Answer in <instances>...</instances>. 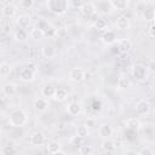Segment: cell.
I'll use <instances>...</instances> for the list:
<instances>
[{
	"mask_svg": "<svg viewBox=\"0 0 155 155\" xmlns=\"http://www.w3.org/2000/svg\"><path fill=\"white\" fill-rule=\"evenodd\" d=\"M126 127L131 131H138L140 128V121L137 117H130L126 120Z\"/></svg>",
	"mask_w": 155,
	"mask_h": 155,
	"instance_id": "cell-21",
	"label": "cell"
},
{
	"mask_svg": "<svg viewBox=\"0 0 155 155\" xmlns=\"http://www.w3.org/2000/svg\"><path fill=\"white\" fill-rule=\"evenodd\" d=\"M1 13H2L4 17L11 18V17H13V16L17 13V7H16V5H13V4H11V2H6V4L2 6Z\"/></svg>",
	"mask_w": 155,
	"mask_h": 155,
	"instance_id": "cell-10",
	"label": "cell"
},
{
	"mask_svg": "<svg viewBox=\"0 0 155 155\" xmlns=\"http://www.w3.org/2000/svg\"><path fill=\"white\" fill-rule=\"evenodd\" d=\"M52 155H67L63 150H59V151H57V153H54V154H52Z\"/></svg>",
	"mask_w": 155,
	"mask_h": 155,
	"instance_id": "cell-40",
	"label": "cell"
},
{
	"mask_svg": "<svg viewBox=\"0 0 155 155\" xmlns=\"http://www.w3.org/2000/svg\"><path fill=\"white\" fill-rule=\"evenodd\" d=\"M91 155H93V154H91Z\"/></svg>",
	"mask_w": 155,
	"mask_h": 155,
	"instance_id": "cell-42",
	"label": "cell"
},
{
	"mask_svg": "<svg viewBox=\"0 0 155 155\" xmlns=\"http://www.w3.org/2000/svg\"><path fill=\"white\" fill-rule=\"evenodd\" d=\"M33 5H34V0H22L19 2V6H22L23 8H30L33 7Z\"/></svg>",
	"mask_w": 155,
	"mask_h": 155,
	"instance_id": "cell-35",
	"label": "cell"
},
{
	"mask_svg": "<svg viewBox=\"0 0 155 155\" xmlns=\"http://www.w3.org/2000/svg\"><path fill=\"white\" fill-rule=\"evenodd\" d=\"M153 21H154V24H155V17H154V19H153Z\"/></svg>",
	"mask_w": 155,
	"mask_h": 155,
	"instance_id": "cell-41",
	"label": "cell"
},
{
	"mask_svg": "<svg viewBox=\"0 0 155 155\" xmlns=\"http://www.w3.org/2000/svg\"><path fill=\"white\" fill-rule=\"evenodd\" d=\"M115 25H116V28H117L119 30H127V29H130V27H131V19H130L127 16L121 15V16H119V17L116 18Z\"/></svg>",
	"mask_w": 155,
	"mask_h": 155,
	"instance_id": "cell-8",
	"label": "cell"
},
{
	"mask_svg": "<svg viewBox=\"0 0 155 155\" xmlns=\"http://www.w3.org/2000/svg\"><path fill=\"white\" fill-rule=\"evenodd\" d=\"M46 6L51 12L56 15H63L69 8V2L67 0H48Z\"/></svg>",
	"mask_w": 155,
	"mask_h": 155,
	"instance_id": "cell-2",
	"label": "cell"
},
{
	"mask_svg": "<svg viewBox=\"0 0 155 155\" xmlns=\"http://www.w3.org/2000/svg\"><path fill=\"white\" fill-rule=\"evenodd\" d=\"M48 107H50V103H48V101L46 98H36L34 101V108L39 113L46 111L48 109Z\"/></svg>",
	"mask_w": 155,
	"mask_h": 155,
	"instance_id": "cell-11",
	"label": "cell"
},
{
	"mask_svg": "<svg viewBox=\"0 0 155 155\" xmlns=\"http://www.w3.org/2000/svg\"><path fill=\"white\" fill-rule=\"evenodd\" d=\"M101 147H102V149L105 150L107 153H111V151H114V150L116 149L115 142H114L113 139H110V138H104L103 142H102V144H101Z\"/></svg>",
	"mask_w": 155,
	"mask_h": 155,
	"instance_id": "cell-18",
	"label": "cell"
},
{
	"mask_svg": "<svg viewBox=\"0 0 155 155\" xmlns=\"http://www.w3.org/2000/svg\"><path fill=\"white\" fill-rule=\"evenodd\" d=\"M41 93H42V96H44L46 99L53 98V97H54V93H56V87H54L53 85H51V84H46V85L42 87Z\"/></svg>",
	"mask_w": 155,
	"mask_h": 155,
	"instance_id": "cell-17",
	"label": "cell"
},
{
	"mask_svg": "<svg viewBox=\"0 0 155 155\" xmlns=\"http://www.w3.org/2000/svg\"><path fill=\"white\" fill-rule=\"evenodd\" d=\"M76 134L79 136V137H81V138H85V137H87L88 134H90V130H88V126L87 125H79L78 126V128H76Z\"/></svg>",
	"mask_w": 155,
	"mask_h": 155,
	"instance_id": "cell-29",
	"label": "cell"
},
{
	"mask_svg": "<svg viewBox=\"0 0 155 155\" xmlns=\"http://www.w3.org/2000/svg\"><path fill=\"white\" fill-rule=\"evenodd\" d=\"M28 36H29L28 30H25V29H23V28H18V29L16 30V33H15V39H16L17 41H21V42L25 41V40L28 39Z\"/></svg>",
	"mask_w": 155,
	"mask_h": 155,
	"instance_id": "cell-24",
	"label": "cell"
},
{
	"mask_svg": "<svg viewBox=\"0 0 155 155\" xmlns=\"http://www.w3.org/2000/svg\"><path fill=\"white\" fill-rule=\"evenodd\" d=\"M29 36H30L31 39H34V40H40V39H41L42 36H45V35H44V33H42L41 29H39L38 27H35V28H33V29L30 30Z\"/></svg>",
	"mask_w": 155,
	"mask_h": 155,
	"instance_id": "cell-31",
	"label": "cell"
},
{
	"mask_svg": "<svg viewBox=\"0 0 155 155\" xmlns=\"http://www.w3.org/2000/svg\"><path fill=\"white\" fill-rule=\"evenodd\" d=\"M132 48V41L130 39H121L117 41V51L126 53L128 51H131Z\"/></svg>",
	"mask_w": 155,
	"mask_h": 155,
	"instance_id": "cell-14",
	"label": "cell"
},
{
	"mask_svg": "<svg viewBox=\"0 0 155 155\" xmlns=\"http://www.w3.org/2000/svg\"><path fill=\"white\" fill-rule=\"evenodd\" d=\"M131 86V81L127 76H120L117 79V87L120 90H125V88H128Z\"/></svg>",
	"mask_w": 155,
	"mask_h": 155,
	"instance_id": "cell-28",
	"label": "cell"
},
{
	"mask_svg": "<svg viewBox=\"0 0 155 155\" xmlns=\"http://www.w3.org/2000/svg\"><path fill=\"white\" fill-rule=\"evenodd\" d=\"M147 68H148L149 71L155 73V59H150L149 63H148V65H147Z\"/></svg>",
	"mask_w": 155,
	"mask_h": 155,
	"instance_id": "cell-37",
	"label": "cell"
},
{
	"mask_svg": "<svg viewBox=\"0 0 155 155\" xmlns=\"http://www.w3.org/2000/svg\"><path fill=\"white\" fill-rule=\"evenodd\" d=\"M35 74H36V69L33 64H30V65H27V67L21 69L18 78L23 82H31L35 79Z\"/></svg>",
	"mask_w": 155,
	"mask_h": 155,
	"instance_id": "cell-3",
	"label": "cell"
},
{
	"mask_svg": "<svg viewBox=\"0 0 155 155\" xmlns=\"http://www.w3.org/2000/svg\"><path fill=\"white\" fill-rule=\"evenodd\" d=\"M2 93H4L5 96H7V97L15 94V93H16V85L12 84V82H6V84H4V86H2Z\"/></svg>",
	"mask_w": 155,
	"mask_h": 155,
	"instance_id": "cell-25",
	"label": "cell"
},
{
	"mask_svg": "<svg viewBox=\"0 0 155 155\" xmlns=\"http://www.w3.org/2000/svg\"><path fill=\"white\" fill-rule=\"evenodd\" d=\"M16 22H17V24H18L19 28L25 29L27 27H29V24H30V22H31V18H30V16H28V15H21V16L17 17Z\"/></svg>",
	"mask_w": 155,
	"mask_h": 155,
	"instance_id": "cell-20",
	"label": "cell"
},
{
	"mask_svg": "<svg viewBox=\"0 0 155 155\" xmlns=\"http://www.w3.org/2000/svg\"><path fill=\"white\" fill-rule=\"evenodd\" d=\"M18 150L12 144H6L1 148V155H17Z\"/></svg>",
	"mask_w": 155,
	"mask_h": 155,
	"instance_id": "cell-26",
	"label": "cell"
},
{
	"mask_svg": "<svg viewBox=\"0 0 155 155\" xmlns=\"http://www.w3.org/2000/svg\"><path fill=\"white\" fill-rule=\"evenodd\" d=\"M11 71H12V67H11L10 63L2 62V63L0 64V76H1L2 79H6V78L11 74Z\"/></svg>",
	"mask_w": 155,
	"mask_h": 155,
	"instance_id": "cell-23",
	"label": "cell"
},
{
	"mask_svg": "<svg viewBox=\"0 0 155 155\" xmlns=\"http://www.w3.org/2000/svg\"><path fill=\"white\" fill-rule=\"evenodd\" d=\"M41 53H42L44 58H46V59H51V58H53V57L56 56V50H54L53 46H51V45H46V46L42 47Z\"/></svg>",
	"mask_w": 155,
	"mask_h": 155,
	"instance_id": "cell-22",
	"label": "cell"
},
{
	"mask_svg": "<svg viewBox=\"0 0 155 155\" xmlns=\"http://www.w3.org/2000/svg\"><path fill=\"white\" fill-rule=\"evenodd\" d=\"M7 121L12 127H22L28 122V115L23 109H16L10 113Z\"/></svg>",
	"mask_w": 155,
	"mask_h": 155,
	"instance_id": "cell-1",
	"label": "cell"
},
{
	"mask_svg": "<svg viewBox=\"0 0 155 155\" xmlns=\"http://www.w3.org/2000/svg\"><path fill=\"white\" fill-rule=\"evenodd\" d=\"M149 35L155 39V24H154V23H153V24L150 25V28H149Z\"/></svg>",
	"mask_w": 155,
	"mask_h": 155,
	"instance_id": "cell-39",
	"label": "cell"
},
{
	"mask_svg": "<svg viewBox=\"0 0 155 155\" xmlns=\"http://www.w3.org/2000/svg\"><path fill=\"white\" fill-rule=\"evenodd\" d=\"M53 98L57 102H64L68 98V91L64 87H56V93Z\"/></svg>",
	"mask_w": 155,
	"mask_h": 155,
	"instance_id": "cell-19",
	"label": "cell"
},
{
	"mask_svg": "<svg viewBox=\"0 0 155 155\" xmlns=\"http://www.w3.org/2000/svg\"><path fill=\"white\" fill-rule=\"evenodd\" d=\"M139 155H154V151L149 147H144L139 150Z\"/></svg>",
	"mask_w": 155,
	"mask_h": 155,
	"instance_id": "cell-36",
	"label": "cell"
},
{
	"mask_svg": "<svg viewBox=\"0 0 155 155\" xmlns=\"http://www.w3.org/2000/svg\"><path fill=\"white\" fill-rule=\"evenodd\" d=\"M84 138H81V137H79L78 134H75V136H71L70 137V144L71 145H74V147H80V145H82L84 144V140H82Z\"/></svg>",
	"mask_w": 155,
	"mask_h": 155,
	"instance_id": "cell-34",
	"label": "cell"
},
{
	"mask_svg": "<svg viewBox=\"0 0 155 155\" xmlns=\"http://www.w3.org/2000/svg\"><path fill=\"white\" fill-rule=\"evenodd\" d=\"M132 75L137 80H145L148 78V68L143 64H134L132 68Z\"/></svg>",
	"mask_w": 155,
	"mask_h": 155,
	"instance_id": "cell-4",
	"label": "cell"
},
{
	"mask_svg": "<svg viewBox=\"0 0 155 155\" xmlns=\"http://www.w3.org/2000/svg\"><path fill=\"white\" fill-rule=\"evenodd\" d=\"M124 155H139V151H137V150H134V149H128V150L125 151Z\"/></svg>",
	"mask_w": 155,
	"mask_h": 155,
	"instance_id": "cell-38",
	"label": "cell"
},
{
	"mask_svg": "<svg viewBox=\"0 0 155 155\" xmlns=\"http://www.w3.org/2000/svg\"><path fill=\"white\" fill-rule=\"evenodd\" d=\"M136 113L138 115H140V116L148 115L150 113V104H149V102L145 101V99L138 101L137 104H136Z\"/></svg>",
	"mask_w": 155,
	"mask_h": 155,
	"instance_id": "cell-6",
	"label": "cell"
},
{
	"mask_svg": "<svg viewBox=\"0 0 155 155\" xmlns=\"http://www.w3.org/2000/svg\"><path fill=\"white\" fill-rule=\"evenodd\" d=\"M79 10H80V12H81L84 16L91 17V16H93V15L96 13L97 7H96V5H94L93 2H82V5L79 7Z\"/></svg>",
	"mask_w": 155,
	"mask_h": 155,
	"instance_id": "cell-7",
	"label": "cell"
},
{
	"mask_svg": "<svg viewBox=\"0 0 155 155\" xmlns=\"http://www.w3.org/2000/svg\"><path fill=\"white\" fill-rule=\"evenodd\" d=\"M46 149H47V151L52 155V154H54V153H57V151L61 150V144H59L57 140H50V142L47 143V145H46Z\"/></svg>",
	"mask_w": 155,
	"mask_h": 155,
	"instance_id": "cell-27",
	"label": "cell"
},
{
	"mask_svg": "<svg viewBox=\"0 0 155 155\" xmlns=\"http://www.w3.org/2000/svg\"><path fill=\"white\" fill-rule=\"evenodd\" d=\"M109 2L111 5V8L113 10H117V11H124L130 5V2L128 1H125V0H110Z\"/></svg>",
	"mask_w": 155,
	"mask_h": 155,
	"instance_id": "cell-15",
	"label": "cell"
},
{
	"mask_svg": "<svg viewBox=\"0 0 155 155\" xmlns=\"http://www.w3.org/2000/svg\"><path fill=\"white\" fill-rule=\"evenodd\" d=\"M46 138H45V134L41 132V131H35L31 133L30 136V143L31 145H35V147H40L45 143Z\"/></svg>",
	"mask_w": 155,
	"mask_h": 155,
	"instance_id": "cell-9",
	"label": "cell"
},
{
	"mask_svg": "<svg viewBox=\"0 0 155 155\" xmlns=\"http://www.w3.org/2000/svg\"><path fill=\"white\" fill-rule=\"evenodd\" d=\"M81 110H82V107H81V104L78 103V102H70V103L67 105V113H68L69 115H71V116L79 115V114L81 113Z\"/></svg>",
	"mask_w": 155,
	"mask_h": 155,
	"instance_id": "cell-13",
	"label": "cell"
},
{
	"mask_svg": "<svg viewBox=\"0 0 155 155\" xmlns=\"http://www.w3.org/2000/svg\"><path fill=\"white\" fill-rule=\"evenodd\" d=\"M101 39H102V42H103V44H105V45H113V44H115V41H116V35H115V33L111 31V30H105V31L102 34Z\"/></svg>",
	"mask_w": 155,
	"mask_h": 155,
	"instance_id": "cell-12",
	"label": "cell"
},
{
	"mask_svg": "<svg viewBox=\"0 0 155 155\" xmlns=\"http://www.w3.org/2000/svg\"><path fill=\"white\" fill-rule=\"evenodd\" d=\"M143 17L147 21H153L154 17H155V10H154V7H145L143 10Z\"/></svg>",
	"mask_w": 155,
	"mask_h": 155,
	"instance_id": "cell-32",
	"label": "cell"
},
{
	"mask_svg": "<svg viewBox=\"0 0 155 155\" xmlns=\"http://www.w3.org/2000/svg\"><path fill=\"white\" fill-rule=\"evenodd\" d=\"M85 75H86V71L80 67L71 68L69 71V79L73 82H80V81L85 80Z\"/></svg>",
	"mask_w": 155,
	"mask_h": 155,
	"instance_id": "cell-5",
	"label": "cell"
},
{
	"mask_svg": "<svg viewBox=\"0 0 155 155\" xmlns=\"http://www.w3.org/2000/svg\"><path fill=\"white\" fill-rule=\"evenodd\" d=\"M79 154L80 155H91L92 154V148L88 144H82L79 147Z\"/></svg>",
	"mask_w": 155,
	"mask_h": 155,
	"instance_id": "cell-33",
	"label": "cell"
},
{
	"mask_svg": "<svg viewBox=\"0 0 155 155\" xmlns=\"http://www.w3.org/2000/svg\"><path fill=\"white\" fill-rule=\"evenodd\" d=\"M113 133V127L108 124H102L99 127H98V134L103 138H109Z\"/></svg>",
	"mask_w": 155,
	"mask_h": 155,
	"instance_id": "cell-16",
	"label": "cell"
},
{
	"mask_svg": "<svg viewBox=\"0 0 155 155\" xmlns=\"http://www.w3.org/2000/svg\"><path fill=\"white\" fill-rule=\"evenodd\" d=\"M107 21L103 19V18H97L94 22H93V27L97 29V30H107Z\"/></svg>",
	"mask_w": 155,
	"mask_h": 155,
	"instance_id": "cell-30",
	"label": "cell"
}]
</instances>
